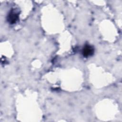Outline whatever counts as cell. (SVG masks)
<instances>
[{
  "label": "cell",
  "mask_w": 122,
  "mask_h": 122,
  "mask_svg": "<svg viewBox=\"0 0 122 122\" xmlns=\"http://www.w3.org/2000/svg\"><path fill=\"white\" fill-rule=\"evenodd\" d=\"M94 52V49L93 47L89 45H85L82 49V53L84 56L89 57L93 54Z\"/></svg>",
  "instance_id": "1"
},
{
  "label": "cell",
  "mask_w": 122,
  "mask_h": 122,
  "mask_svg": "<svg viewBox=\"0 0 122 122\" xmlns=\"http://www.w3.org/2000/svg\"><path fill=\"white\" fill-rule=\"evenodd\" d=\"M18 19V13L15 11L12 10L11 11L8 16V20L11 23L13 24L16 22Z\"/></svg>",
  "instance_id": "2"
}]
</instances>
